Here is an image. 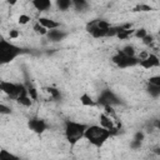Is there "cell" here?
<instances>
[{
	"label": "cell",
	"mask_w": 160,
	"mask_h": 160,
	"mask_svg": "<svg viewBox=\"0 0 160 160\" xmlns=\"http://www.w3.org/2000/svg\"><path fill=\"white\" fill-rule=\"evenodd\" d=\"M32 30H34V31H35L38 35H48V32H49V30H48L45 26H42V25L39 22V21L34 24Z\"/></svg>",
	"instance_id": "cell-17"
},
{
	"label": "cell",
	"mask_w": 160,
	"mask_h": 160,
	"mask_svg": "<svg viewBox=\"0 0 160 160\" xmlns=\"http://www.w3.org/2000/svg\"><path fill=\"white\" fill-rule=\"evenodd\" d=\"M139 65L145 69V70H150L152 68H158L160 66V59L155 55V54H149L145 59H141L139 61Z\"/></svg>",
	"instance_id": "cell-7"
},
{
	"label": "cell",
	"mask_w": 160,
	"mask_h": 160,
	"mask_svg": "<svg viewBox=\"0 0 160 160\" xmlns=\"http://www.w3.org/2000/svg\"><path fill=\"white\" fill-rule=\"evenodd\" d=\"M141 41H142V44H144V45H151V44H152V41H154V38H152V35H149V34H148V35H146Z\"/></svg>",
	"instance_id": "cell-28"
},
{
	"label": "cell",
	"mask_w": 160,
	"mask_h": 160,
	"mask_svg": "<svg viewBox=\"0 0 160 160\" xmlns=\"http://www.w3.org/2000/svg\"><path fill=\"white\" fill-rule=\"evenodd\" d=\"M98 104H100L102 106H105V105H116V104H119V100L111 90H102L100 96H99Z\"/></svg>",
	"instance_id": "cell-6"
},
{
	"label": "cell",
	"mask_w": 160,
	"mask_h": 160,
	"mask_svg": "<svg viewBox=\"0 0 160 160\" xmlns=\"http://www.w3.org/2000/svg\"><path fill=\"white\" fill-rule=\"evenodd\" d=\"M0 90L8 96L14 98V99H18V96H20L21 94L28 92V88H25L22 84H15L11 81H5V80L0 82Z\"/></svg>",
	"instance_id": "cell-4"
},
{
	"label": "cell",
	"mask_w": 160,
	"mask_h": 160,
	"mask_svg": "<svg viewBox=\"0 0 160 160\" xmlns=\"http://www.w3.org/2000/svg\"><path fill=\"white\" fill-rule=\"evenodd\" d=\"M31 5L38 11H46L51 8V0H31Z\"/></svg>",
	"instance_id": "cell-11"
},
{
	"label": "cell",
	"mask_w": 160,
	"mask_h": 160,
	"mask_svg": "<svg viewBox=\"0 0 160 160\" xmlns=\"http://www.w3.org/2000/svg\"><path fill=\"white\" fill-rule=\"evenodd\" d=\"M130 146H131L132 149H138V148H140V146H141V141H139V140H136V139H134V140L131 141V144H130Z\"/></svg>",
	"instance_id": "cell-32"
},
{
	"label": "cell",
	"mask_w": 160,
	"mask_h": 160,
	"mask_svg": "<svg viewBox=\"0 0 160 160\" xmlns=\"http://www.w3.org/2000/svg\"><path fill=\"white\" fill-rule=\"evenodd\" d=\"M72 6L71 0H56V8L60 11H66Z\"/></svg>",
	"instance_id": "cell-15"
},
{
	"label": "cell",
	"mask_w": 160,
	"mask_h": 160,
	"mask_svg": "<svg viewBox=\"0 0 160 160\" xmlns=\"http://www.w3.org/2000/svg\"><path fill=\"white\" fill-rule=\"evenodd\" d=\"M0 156L2 159H16V156H14L12 154H9L6 150H1L0 151Z\"/></svg>",
	"instance_id": "cell-29"
},
{
	"label": "cell",
	"mask_w": 160,
	"mask_h": 160,
	"mask_svg": "<svg viewBox=\"0 0 160 160\" xmlns=\"http://www.w3.org/2000/svg\"><path fill=\"white\" fill-rule=\"evenodd\" d=\"M148 35V31L145 30V29H136L135 30V32H134V36L136 38V39H139V40H142L145 36Z\"/></svg>",
	"instance_id": "cell-24"
},
{
	"label": "cell",
	"mask_w": 160,
	"mask_h": 160,
	"mask_svg": "<svg viewBox=\"0 0 160 160\" xmlns=\"http://www.w3.org/2000/svg\"><path fill=\"white\" fill-rule=\"evenodd\" d=\"M121 50H122V52L126 54L128 56H135V48H134L132 45H126V46H124Z\"/></svg>",
	"instance_id": "cell-25"
},
{
	"label": "cell",
	"mask_w": 160,
	"mask_h": 160,
	"mask_svg": "<svg viewBox=\"0 0 160 160\" xmlns=\"http://www.w3.org/2000/svg\"><path fill=\"white\" fill-rule=\"evenodd\" d=\"M28 126L31 131H34L36 134H42L48 129L46 122L41 119H30L29 122H28Z\"/></svg>",
	"instance_id": "cell-8"
},
{
	"label": "cell",
	"mask_w": 160,
	"mask_h": 160,
	"mask_svg": "<svg viewBox=\"0 0 160 160\" xmlns=\"http://www.w3.org/2000/svg\"><path fill=\"white\" fill-rule=\"evenodd\" d=\"M96 25H98V28H99V29H101V30H109V29L112 26V25H111L109 21L102 20V19L96 20Z\"/></svg>",
	"instance_id": "cell-21"
},
{
	"label": "cell",
	"mask_w": 160,
	"mask_h": 160,
	"mask_svg": "<svg viewBox=\"0 0 160 160\" xmlns=\"http://www.w3.org/2000/svg\"><path fill=\"white\" fill-rule=\"evenodd\" d=\"M19 54H21V49L8 40L0 41V60L2 64L12 61Z\"/></svg>",
	"instance_id": "cell-3"
},
{
	"label": "cell",
	"mask_w": 160,
	"mask_h": 160,
	"mask_svg": "<svg viewBox=\"0 0 160 160\" xmlns=\"http://www.w3.org/2000/svg\"><path fill=\"white\" fill-rule=\"evenodd\" d=\"M72 6L78 10H84L85 8H88V1L86 0H71Z\"/></svg>",
	"instance_id": "cell-19"
},
{
	"label": "cell",
	"mask_w": 160,
	"mask_h": 160,
	"mask_svg": "<svg viewBox=\"0 0 160 160\" xmlns=\"http://www.w3.org/2000/svg\"><path fill=\"white\" fill-rule=\"evenodd\" d=\"M148 91H149V94L152 95V96H159V95H160V86L149 84V86H148Z\"/></svg>",
	"instance_id": "cell-22"
},
{
	"label": "cell",
	"mask_w": 160,
	"mask_h": 160,
	"mask_svg": "<svg viewBox=\"0 0 160 160\" xmlns=\"http://www.w3.org/2000/svg\"><path fill=\"white\" fill-rule=\"evenodd\" d=\"M30 20H31V18H30L28 14H20L19 18H18V22H19L20 25H26Z\"/></svg>",
	"instance_id": "cell-23"
},
{
	"label": "cell",
	"mask_w": 160,
	"mask_h": 160,
	"mask_svg": "<svg viewBox=\"0 0 160 160\" xmlns=\"http://www.w3.org/2000/svg\"><path fill=\"white\" fill-rule=\"evenodd\" d=\"M155 128H156V129H158V130H160V119H159V120H156V121H155Z\"/></svg>",
	"instance_id": "cell-34"
},
{
	"label": "cell",
	"mask_w": 160,
	"mask_h": 160,
	"mask_svg": "<svg viewBox=\"0 0 160 160\" xmlns=\"http://www.w3.org/2000/svg\"><path fill=\"white\" fill-rule=\"evenodd\" d=\"M38 21L42 25V26H45L48 30H52V29H59V26H60V22L59 21H55L54 19H50V18H45V16H40L39 19H38Z\"/></svg>",
	"instance_id": "cell-10"
},
{
	"label": "cell",
	"mask_w": 160,
	"mask_h": 160,
	"mask_svg": "<svg viewBox=\"0 0 160 160\" xmlns=\"http://www.w3.org/2000/svg\"><path fill=\"white\" fill-rule=\"evenodd\" d=\"M46 92L52 98V99H59L61 95H60V91L56 89V88H52V86H49V88H46Z\"/></svg>",
	"instance_id": "cell-20"
},
{
	"label": "cell",
	"mask_w": 160,
	"mask_h": 160,
	"mask_svg": "<svg viewBox=\"0 0 160 160\" xmlns=\"http://www.w3.org/2000/svg\"><path fill=\"white\" fill-rule=\"evenodd\" d=\"M86 128L88 125L82 122H76V121H70V120L65 122V138L70 142L71 146L78 144L84 138Z\"/></svg>",
	"instance_id": "cell-2"
},
{
	"label": "cell",
	"mask_w": 160,
	"mask_h": 160,
	"mask_svg": "<svg viewBox=\"0 0 160 160\" xmlns=\"http://www.w3.org/2000/svg\"><path fill=\"white\" fill-rule=\"evenodd\" d=\"M5 1H8V2L10 4V5H15V4H16V2L19 1V0H5Z\"/></svg>",
	"instance_id": "cell-35"
},
{
	"label": "cell",
	"mask_w": 160,
	"mask_h": 160,
	"mask_svg": "<svg viewBox=\"0 0 160 160\" xmlns=\"http://www.w3.org/2000/svg\"><path fill=\"white\" fill-rule=\"evenodd\" d=\"M112 62L118 65L119 68H129V66H135L139 65V58L136 56H128L126 54L122 52V50H119L114 56H112Z\"/></svg>",
	"instance_id": "cell-5"
},
{
	"label": "cell",
	"mask_w": 160,
	"mask_h": 160,
	"mask_svg": "<svg viewBox=\"0 0 160 160\" xmlns=\"http://www.w3.org/2000/svg\"><path fill=\"white\" fill-rule=\"evenodd\" d=\"M28 88V94H29V96L32 99V100H38V90L34 88V86H26Z\"/></svg>",
	"instance_id": "cell-26"
},
{
	"label": "cell",
	"mask_w": 160,
	"mask_h": 160,
	"mask_svg": "<svg viewBox=\"0 0 160 160\" xmlns=\"http://www.w3.org/2000/svg\"><path fill=\"white\" fill-rule=\"evenodd\" d=\"M151 10H152V8L150 5H148V4H138L132 9L134 12H148V11H151Z\"/></svg>",
	"instance_id": "cell-18"
},
{
	"label": "cell",
	"mask_w": 160,
	"mask_h": 160,
	"mask_svg": "<svg viewBox=\"0 0 160 160\" xmlns=\"http://www.w3.org/2000/svg\"><path fill=\"white\" fill-rule=\"evenodd\" d=\"M149 84H152V85L160 86V75H155V76L149 78Z\"/></svg>",
	"instance_id": "cell-27"
},
{
	"label": "cell",
	"mask_w": 160,
	"mask_h": 160,
	"mask_svg": "<svg viewBox=\"0 0 160 160\" xmlns=\"http://www.w3.org/2000/svg\"><path fill=\"white\" fill-rule=\"evenodd\" d=\"M99 121H100V125L104 126V128H106V129H109L112 135H115V134L118 132L119 128H116V126L114 125V120H112L111 116H109V115H106L105 112H102V114H100Z\"/></svg>",
	"instance_id": "cell-9"
},
{
	"label": "cell",
	"mask_w": 160,
	"mask_h": 160,
	"mask_svg": "<svg viewBox=\"0 0 160 160\" xmlns=\"http://www.w3.org/2000/svg\"><path fill=\"white\" fill-rule=\"evenodd\" d=\"M65 32H62L61 30H58V29H52V30H49V32H48V39L50 40V41H60V40H62L64 38H65Z\"/></svg>",
	"instance_id": "cell-13"
},
{
	"label": "cell",
	"mask_w": 160,
	"mask_h": 160,
	"mask_svg": "<svg viewBox=\"0 0 160 160\" xmlns=\"http://www.w3.org/2000/svg\"><path fill=\"white\" fill-rule=\"evenodd\" d=\"M0 112H1L2 115H5V114H10L11 110H10V108L6 106L5 104H1V105H0Z\"/></svg>",
	"instance_id": "cell-31"
},
{
	"label": "cell",
	"mask_w": 160,
	"mask_h": 160,
	"mask_svg": "<svg viewBox=\"0 0 160 160\" xmlns=\"http://www.w3.org/2000/svg\"><path fill=\"white\" fill-rule=\"evenodd\" d=\"M16 101H18L20 105L25 106V108H29V106H31V105H32V99L29 96V94H28V92L21 94L20 96H18Z\"/></svg>",
	"instance_id": "cell-14"
},
{
	"label": "cell",
	"mask_w": 160,
	"mask_h": 160,
	"mask_svg": "<svg viewBox=\"0 0 160 160\" xmlns=\"http://www.w3.org/2000/svg\"><path fill=\"white\" fill-rule=\"evenodd\" d=\"M134 139H136V140H139V141H142L144 140V134L141 132V131H138L136 134H135V138Z\"/></svg>",
	"instance_id": "cell-33"
},
{
	"label": "cell",
	"mask_w": 160,
	"mask_h": 160,
	"mask_svg": "<svg viewBox=\"0 0 160 160\" xmlns=\"http://www.w3.org/2000/svg\"><path fill=\"white\" fill-rule=\"evenodd\" d=\"M19 36H20V32H19L18 30L12 29V30H10V31H9V39L14 40V39H18Z\"/></svg>",
	"instance_id": "cell-30"
},
{
	"label": "cell",
	"mask_w": 160,
	"mask_h": 160,
	"mask_svg": "<svg viewBox=\"0 0 160 160\" xmlns=\"http://www.w3.org/2000/svg\"><path fill=\"white\" fill-rule=\"evenodd\" d=\"M134 32H135V30L134 29H126V30H120L119 32H118V35H116V38L119 39V40H128L130 36H132L134 35Z\"/></svg>",
	"instance_id": "cell-16"
},
{
	"label": "cell",
	"mask_w": 160,
	"mask_h": 160,
	"mask_svg": "<svg viewBox=\"0 0 160 160\" xmlns=\"http://www.w3.org/2000/svg\"><path fill=\"white\" fill-rule=\"evenodd\" d=\"M111 136V131L101 125H88L84 134V139L96 148H101Z\"/></svg>",
	"instance_id": "cell-1"
},
{
	"label": "cell",
	"mask_w": 160,
	"mask_h": 160,
	"mask_svg": "<svg viewBox=\"0 0 160 160\" xmlns=\"http://www.w3.org/2000/svg\"><path fill=\"white\" fill-rule=\"evenodd\" d=\"M79 100H80V102H81V105H82V106H90V108H94V106L99 105V104H98V101H95V100L91 98V95H89L88 92L81 94Z\"/></svg>",
	"instance_id": "cell-12"
},
{
	"label": "cell",
	"mask_w": 160,
	"mask_h": 160,
	"mask_svg": "<svg viewBox=\"0 0 160 160\" xmlns=\"http://www.w3.org/2000/svg\"><path fill=\"white\" fill-rule=\"evenodd\" d=\"M159 35H160V31H159Z\"/></svg>",
	"instance_id": "cell-36"
}]
</instances>
